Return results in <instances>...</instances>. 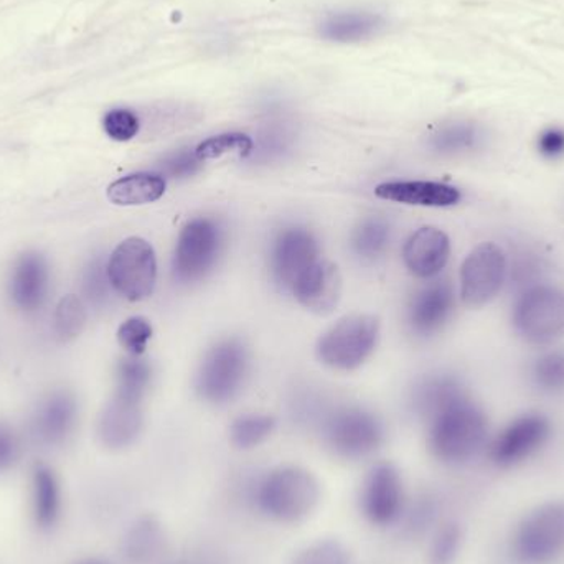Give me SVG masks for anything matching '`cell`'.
I'll return each mask as SVG.
<instances>
[{"mask_svg":"<svg viewBox=\"0 0 564 564\" xmlns=\"http://www.w3.org/2000/svg\"><path fill=\"white\" fill-rule=\"evenodd\" d=\"M221 230L208 218H197L182 230L175 248L174 271L181 281L194 282L210 273L221 250Z\"/></svg>","mask_w":564,"mask_h":564,"instance_id":"7c38bea8","label":"cell"},{"mask_svg":"<svg viewBox=\"0 0 564 564\" xmlns=\"http://www.w3.org/2000/svg\"><path fill=\"white\" fill-rule=\"evenodd\" d=\"M466 549V530L459 522L446 520L431 533L427 564H457Z\"/></svg>","mask_w":564,"mask_h":564,"instance_id":"83f0119b","label":"cell"},{"mask_svg":"<svg viewBox=\"0 0 564 564\" xmlns=\"http://www.w3.org/2000/svg\"><path fill=\"white\" fill-rule=\"evenodd\" d=\"M202 162L204 161L195 154V151H181L165 158L162 161L161 169L169 177L185 178L197 174Z\"/></svg>","mask_w":564,"mask_h":564,"instance_id":"f35d334b","label":"cell"},{"mask_svg":"<svg viewBox=\"0 0 564 564\" xmlns=\"http://www.w3.org/2000/svg\"><path fill=\"white\" fill-rule=\"evenodd\" d=\"M254 142L250 135L241 134V132H228V134L215 135V138L207 139L202 142L195 154L202 161H210V159H218L221 155L230 154V152H240L241 155H250L253 152Z\"/></svg>","mask_w":564,"mask_h":564,"instance_id":"e575fe53","label":"cell"},{"mask_svg":"<svg viewBox=\"0 0 564 564\" xmlns=\"http://www.w3.org/2000/svg\"><path fill=\"white\" fill-rule=\"evenodd\" d=\"M111 288L108 267H105V263L99 258H96L86 268L85 278H83V291H85L86 299L95 307H102V305L108 304Z\"/></svg>","mask_w":564,"mask_h":564,"instance_id":"d590c367","label":"cell"},{"mask_svg":"<svg viewBox=\"0 0 564 564\" xmlns=\"http://www.w3.org/2000/svg\"><path fill=\"white\" fill-rule=\"evenodd\" d=\"M295 299L308 311L328 314L340 301L341 276L335 264L317 261L292 285Z\"/></svg>","mask_w":564,"mask_h":564,"instance_id":"9a60e30c","label":"cell"},{"mask_svg":"<svg viewBox=\"0 0 564 564\" xmlns=\"http://www.w3.org/2000/svg\"><path fill=\"white\" fill-rule=\"evenodd\" d=\"M112 289L129 301H144L154 291L158 280V263L151 245L142 238L122 241L108 263Z\"/></svg>","mask_w":564,"mask_h":564,"instance_id":"ba28073f","label":"cell"},{"mask_svg":"<svg viewBox=\"0 0 564 564\" xmlns=\"http://www.w3.org/2000/svg\"><path fill=\"white\" fill-rule=\"evenodd\" d=\"M258 509L273 522L299 523L307 519L322 499L317 477L301 466L271 469L257 487Z\"/></svg>","mask_w":564,"mask_h":564,"instance_id":"3957f363","label":"cell"},{"mask_svg":"<svg viewBox=\"0 0 564 564\" xmlns=\"http://www.w3.org/2000/svg\"><path fill=\"white\" fill-rule=\"evenodd\" d=\"M167 182L158 174H132L112 182L108 198L121 207L152 204L165 194Z\"/></svg>","mask_w":564,"mask_h":564,"instance_id":"cb8c5ba5","label":"cell"},{"mask_svg":"<svg viewBox=\"0 0 564 564\" xmlns=\"http://www.w3.org/2000/svg\"><path fill=\"white\" fill-rule=\"evenodd\" d=\"M247 373V348L238 340H225L205 357L197 388L202 398L210 403H227L241 390Z\"/></svg>","mask_w":564,"mask_h":564,"instance_id":"9c48e42d","label":"cell"},{"mask_svg":"<svg viewBox=\"0 0 564 564\" xmlns=\"http://www.w3.org/2000/svg\"><path fill=\"white\" fill-rule=\"evenodd\" d=\"M151 337V324L142 317L128 318L118 330L119 344L132 357H139V355L144 354Z\"/></svg>","mask_w":564,"mask_h":564,"instance_id":"8d00e7d4","label":"cell"},{"mask_svg":"<svg viewBox=\"0 0 564 564\" xmlns=\"http://www.w3.org/2000/svg\"><path fill=\"white\" fill-rule=\"evenodd\" d=\"M489 440L486 413L469 398L434 416L427 434L431 454L451 467L467 466L486 454Z\"/></svg>","mask_w":564,"mask_h":564,"instance_id":"6da1fadb","label":"cell"},{"mask_svg":"<svg viewBox=\"0 0 564 564\" xmlns=\"http://www.w3.org/2000/svg\"><path fill=\"white\" fill-rule=\"evenodd\" d=\"M383 426L367 411L358 408L338 411L325 427L328 447L344 459H365L383 444Z\"/></svg>","mask_w":564,"mask_h":564,"instance_id":"8fae6325","label":"cell"},{"mask_svg":"<svg viewBox=\"0 0 564 564\" xmlns=\"http://www.w3.org/2000/svg\"><path fill=\"white\" fill-rule=\"evenodd\" d=\"M289 564H355L354 555L337 539H318L299 549Z\"/></svg>","mask_w":564,"mask_h":564,"instance_id":"4dcf8cb0","label":"cell"},{"mask_svg":"<svg viewBox=\"0 0 564 564\" xmlns=\"http://www.w3.org/2000/svg\"><path fill=\"white\" fill-rule=\"evenodd\" d=\"M106 134L118 142L131 141L138 135L141 122L131 109H112L102 119Z\"/></svg>","mask_w":564,"mask_h":564,"instance_id":"74e56055","label":"cell"},{"mask_svg":"<svg viewBox=\"0 0 564 564\" xmlns=\"http://www.w3.org/2000/svg\"><path fill=\"white\" fill-rule=\"evenodd\" d=\"M351 245L361 260H378L383 257L390 245V225L381 218H368L361 221L360 227L355 230Z\"/></svg>","mask_w":564,"mask_h":564,"instance_id":"f546056e","label":"cell"},{"mask_svg":"<svg viewBox=\"0 0 564 564\" xmlns=\"http://www.w3.org/2000/svg\"><path fill=\"white\" fill-rule=\"evenodd\" d=\"M361 516L378 529L397 525L408 509L406 487L400 469L391 463H378L368 470L358 496Z\"/></svg>","mask_w":564,"mask_h":564,"instance_id":"52a82bcc","label":"cell"},{"mask_svg":"<svg viewBox=\"0 0 564 564\" xmlns=\"http://www.w3.org/2000/svg\"><path fill=\"white\" fill-rule=\"evenodd\" d=\"M48 291V268L42 254L26 253L17 261L10 281V294L22 311L42 307Z\"/></svg>","mask_w":564,"mask_h":564,"instance_id":"d6986e66","label":"cell"},{"mask_svg":"<svg viewBox=\"0 0 564 564\" xmlns=\"http://www.w3.org/2000/svg\"><path fill=\"white\" fill-rule=\"evenodd\" d=\"M539 151L543 158L555 159L563 158L564 155V129L549 128L540 134Z\"/></svg>","mask_w":564,"mask_h":564,"instance_id":"b9f144b4","label":"cell"},{"mask_svg":"<svg viewBox=\"0 0 564 564\" xmlns=\"http://www.w3.org/2000/svg\"><path fill=\"white\" fill-rule=\"evenodd\" d=\"M30 503L33 522L39 529L50 530L58 523L63 509L62 486L56 474L45 464L33 469Z\"/></svg>","mask_w":564,"mask_h":564,"instance_id":"7402d4cb","label":"cell"},{"mask_svg":"<svg viewBox=\"0 0 564 564\" xmlns=\"http://www.w3.org/2000/svg\"><path fill=\"white\" fill-rule=\"evenodd\" d=\"M375 195L383 200L398 202L417 207H453L460 200V192L441 182H388L375 188Z\"/></svg>","mask_w":564,"mask_h":564,"instance_id":"e0dca14e","label":"cell"},{"mask_svg":"<svg viewBox=\"0 0 564 564\" xmlns=\"http://www.w3.org/2000/svg\"><path fill=\"white\" fill-rule=\"evenodd\" d=\"M318 261V245L308 231L291 228L282 231L274 245L273 270L278 281L291 288Z\"/></svg>","mask_w":564,"mask_h":564,"instance_id":"4fadbf2b","label":"cell"},{"mask_svg":"<svg viewBox=\"0 0 564 564\" xmlns=\"http://www.w3.org/2000/svg\"><path fill=\"white\" fill-rule=\"evenodd\" d=\"M552 423L545 414H523L496 436H490L484 456L496 469H517L539 456L552 440Z\"/></svg>","mask_w":564,"mask_h":564,"instance_id":"5b68a950","label":"cell"},{"mask_svg":"<svg viewBox=\"0 0 564 564\" xmlns=\"http://www.w3.org/2000/svg\"><path fill=\"white\" fill-rule=\"evenodd\" d=\"M76 403L69 394L55 393L40 404L33 417V434L43 446H59L75 430Z\"/></svg>","mask_w":564,"mask_h":564,"instance_id":"ac0fdd59","label":"cell"},{"mask_svg":"<svg viewBox=\"0 0 564 564\" xmlns=\"http://www.w3.org/2000/svg\"><path fill=\"white\" fill-rule=\"evenodd\" d=\"M484 129L476 122L456 121L447 122L433 132L430 145L437 154L456 155L474 151L482 145Z\"/></svg>","mask_w":564,"mask_h":564,"instance_id":"d4e9b609","label":"cell"},{"mask_svg":"<svg viewBox=\"0 0 564 564\" xmlns=\"http://www.w3.org/2000/svg\"><path fill=\"white\" fill-rule=\"evenodd\" d=\"M463 384L453 377H436L427 380L417 391L416 404L421 414L433 420L437 414L466 400Z\"/></svg>","mask_w":564,"mask_h":564,"instance_id":"484cf974","label":"cell"},{"mask_svg":"<svg viewBox=\"0 0 564 564\" xmlns=\"http://www.w3.org/2000/svg\"><path fill=\"white\" fill-rule=\"evenodd\" d=\"M151 381V368L139 358H126L118 368V397L141 401Z\"/></svg>","mask_w":564,"mask_h":564,"instance_id":"1f68e13d","label":"cell"},{"mask_svg":"<svg viewBox=\"0 0 564 564\" xmlns=\"http://www.w3.org/2000/svg\"><path fill=\"white\" fill-rule=\"evenodd\" d=\"M516 564H556L564 558V499L550 497L525 510L507 542Z\"/></svg>","mask_w":564,"mask_h":564,"instance_id":"7a4b0ae2","label":"cell"},{"mask_svg":"<svg viewBox=\"0 0 564 564\" xmlns=\"http://www.w3.org/2000/svg\"><path fill=\"white\" fill-rule=\"evenodd\" d=\"M165 549V530L161 520L142 516L131 523L122 536V558L129 564H151Z\"/></svg>","mask_w":564,"mask_h":564,"instance_id":"44dd1931","label":"cell"},{"mask_svg":"<svg viewBox=\"0 0 564 564\" xmlns=\"http://www.w3.org/2000/svg\"><path fill=\"white\" fill-rule=\"evenodd\" d=\"M274 427H276V421L270 414H245L231 424V444L241 451L254 449L270 440Z\"/></svg>","mask_w":564,"mask_h":564,"instance_id":"f1b7e54d","label":"cell"},{"mask_svg":"<svg viewBox=\"0 0 564 564\" xmlns=\"http://www.w3.org/2000/svg\"><path fill=\"white\" fill-rule=\"evenodd\" d=\"M449 257V237L440 228H420L404 245V264L411 274L421 280L437 276L446 268Z\"/></svg>","mask_w":564,"mask_h":564,"instance_id":"5bb4252c","label":"cell"},{"mask_svg":"<svg viewBox=\"0 0 564 564\" xmlns=\"http://www.w3.org/2000/svg\"><path fill=\"white\" fill-rule=\"evenodd\" d=\"M378 334L380 324L373 315L341 318L318 340V358L335 370H355L375 350Z\"/></svg>","mask_w":564,"mask_h":564,"instance_id":"8992f818","label":"cell"},{"mask_svg":"<svg viewBox=\"0 0 564 564\" xmlns=\"http://www.w3.org/2000/svg\"><path fill=\"white\" fill-rule=\"evenodd\" d=\"M20 441L6 424H0V474L12 469L20 459Z\"/></svg>","mask_w":564,"mask_h":564,"instance_id":"60d3db41","label":"cell"},{"mask_svg":"<svg viewBox=\"0 0 564 564\" xmlns=\"http://www.w3.org/2000/svg\"><path fill=\"white\" fill-rule=\"evenodd\" d=\"M291 132L284 124H270L260 139V152L264 159H273L284 154L285 149L291 144Z\"/></svg>","mask_w":564,"mask_h":564,"instance_id":"ab89813d","label":"cell"},{"mask_svg":"<svg viewBox=\"0 0 564 564\" xmlns=\"http://www.w3.org/2000/svg\"><path fill=\"white\" fill-rule=\"evenodd\" d=\"M86 324V308L82 299L69 294L59 301L55 312V330L62 340H72L82 334Z\"/></svg>","mask_w":564,"mask_h":564,"instance_id":"836d02e7","label":"cell"},{"mask_svg":"<svg viewBox=\"0 0 564 564\" xmlns=\"http://www.w3.org/2000/svg\"><path fill=\"white\" fill-rule=\"evenodd\" d=\"M532 380L543 393L558 394L564 391V351L542 355L532 367Z\"/></svg>","mask_w":564,"mask_h":564,"instance_id":"d6a6232c","label":"cell"},{"mask_svg":"<svg viewBox=\"0 0 564 564\" xmlns=\"http://www.w3.org/2000/svg\"><path fill=\"white\" fill-rule=\"evenodd\" d=\"M142 431L141 401L118 397L105 408L98 423V436L109 449L131 446Z\"/></svg>","mask_w":564,"mask_h":564,"instance_id":"2e32d148","label":"cell"},{"mask_svg":"<svg viewBox=\"0 0 564 564\" xmlns=\"http://www.w3.org/2000/svg\"><path fill=\"white\" fill-rule=\"evenodd\" d=\"M454 311V291L449 282L440 281L421 289L410 305L414 330L431 334L446 324Z\"/></svg>","mask_w":564,"mask_h":564,"instance_id":"ffe728a7","label":"cell"},{"mask_svg":"<svg viewBox=\"0 0 564 564\" xmlns=\"http://www.w3.org/2000/svg\"><path fill=\"white\" fill-rule=\"evenodd\" d=\"M384 20L371 12H338L321 23V35L332 42L351 43L370 39L383 30Z\"/></svg>","mask_w":564,"mask_h":564,"instance_id":"603a6c76","label":"cell"},{"mask_svg":"<svg viewBox=\"0 0 564 564\" xmlns=\"http://www.w3.org/2000/svg\"><path fill=\"white\" fill-rule=\"evenodd\" d=\"M546 271H549V261L533 248H519L513 251L512 261L509 263L507 260V281L517 294L533 285L542 284Z\"/></svg>","mask_w":564,"mask_h":564,"instance_id":"4316f807","label":"cell"},{"mask_svg":"<svg viewBox=\"0 0 564 564\" xmlns=\"http://www.w3.org/2000/svg\"><path fill=\"white\" fill-rule=\"evenodd\" d=\"M507 281V254L492 241L470 251L460 268V295L469 307L489 304Z\"/></svg>","mask_w":564,"mask_h":564,"instance_id":"30bf717a","label":"cell"},{"mask_svg":"<svg viewBox=\"0 0 564 564\" xmlns=\"http://www.w3.org/2000/svg\"><path fill=\"white\" fill-rule=\"evenodd\" d=\"M512 322L517 334L529 344H552L564 334V291L542 282L520 292Z\"/></svg>","mask_w":564,"mask_h":564,"instance_id":"277c9868","label":"cell"},{"mask_svg":"<svg viewBox=\"0 0 564 564\" xmlns=\"http://www.w3.org/2000/svg\"><path fill=\"white\" fill-rule=\"evenodd\" d=\"M76 564H111V563L106 562V560H101V558H86V560H82V562H78Z\"/></svg>","mask_w":564,"mask_h":564,"instance_id":"7bdbcfd3","label":"cell"}]
</instances>
